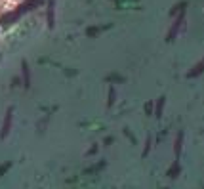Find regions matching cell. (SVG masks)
<instances>
[{
	"label": "cell",
	"mask_w": 204,
	"mask_h": 189,
	"mask_svg": "<svg viewBox=\"0 0 204 189\" xmlns=\"http://www.w3.org/2000/svg\"><path fill=\"white\" fill-rule=\"evenodd\" d=\"M25 0H0V19L4 15H8L12 10H15L17 6H21Z\"/></svg>",
	"instance_id": "obj_1"
}]
</instances>
